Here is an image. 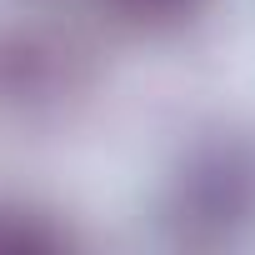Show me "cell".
<instances>
[{"mask_svg": "<svg viewBox=\"0 0 255 255\" xmlns=\"http://www.w3.org/2000/svg\"><path fill=\"white\" fill-rule=\"evenodd\" d=\"M180 205L195 225H215V230H230L235 220H250L255 215V165L235 150L210 155L205 165H195L185 175V200Z\"/></svg>", "mask_w": 255, "mask_h": 255, "instance_id": "1", "label": "cell"}, {"mask_svg": "<svg viewBox=\"0 0 255 255\" xmlns=\"http://www.w3.org/2000/svg\"><path fill=\"white\" fill-rule=\"evenodd\" d=\"M125 10H135V15H180V10H190L195 0H120Z\"/></svg>", "mask_w": 255, "mask_h": 255, "instance_id": "2", "label": "cell"}]
</instances>
